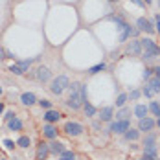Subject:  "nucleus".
Returning a JSON list of instances; mask_svg holds the SVG:
<instances>
[{"instance_id":"f257e3e1","label":"nucleus","mask_w":160,"mask_h":160,"mask_svg":"<svg viewBox=\"0 0 160 160\" xmlns=\"http://www.w3.org/2000/svg\"><path fill=\"white\" fill-rule=\"evenodd\" d=\"M140 42H142V50H144V53H142V59L144 61L149 63V61H153L155 57L160 55V46L153 39H142Z\"/></svg>"},{"instance_id":"f03ea898","label":"nucleus","mask_w":160,"mask_h":160,"mask_svg":"<svg viewBox=\"0 0 160 160\" xmlns=\"http://www.w3.org/2000/svg\"><path fill=\"white\" fill-rule=\"evenodd\" d=\"M68 87H70V79H68L66 76H57L55 79L50 83V90H52L55 96H61L64 90H68Z\"/></svg>"},{"instance_id":"7ed1b4c3","label":"nucleus","mask_w":160,"mask_h":160,"mask_svg":"<svg viewBox=\"0 0 160 160\" xmlns=\"http://www.w3.org/2000/svg\"><path fill=\"white\" fill-rule=\"evenodd\" d=\"M129 129H131V123H129V120H116V122H112L109 131L114 132V134H125Z\"/></svg>"},{"instance_id":"20e7f679","label":"nucleus","mask_w":160,"mask_h":160,"mask_svg":"<svg viewBox=\"0 0 160 160\" xmlns=\"http://www.w3.org/2000/svg\"><path fill=\"white\" fill-rule=\"evenodd\" d=\"M83 131H85L83 125L78 123V122H66V123H64V132H66L68 136H79Z\"/></svg>"},{"instance_id":"39448f33","label":"nucleus","mask_w":160,"mask_h":160,"mask_svg":"<svg viewBox=\"0 0 160 160\" xmlns=\"http://www.w3.org/2000/svg\"><path fill=\"white\" fill-rule=\"evenodd\" d=\"M35 79L37 81H41V83H46V81L52 79V72H50V68L48 66H39L37 70H35Z\"/></svg>"},{"instance_id":"423d86ee","label":"nucleus","mask_w":160,"mask_h":160,"mask_svg":"<svg viewBox=\"0 0 160 160\" xmlns=\"http://www.w3.org/2000/svg\"><path fill=\"white\" fill-rule=\"evenodd\" d=\"M125 53L127 55H140L142 53V42L138 39H132L131 42H127V46H125Z\"/></svg>"},{"instance_id":"0eeeda50","label":"nucleus","mask_w":160,"mask_h":160,"mask_svg":"<svg viewBox=\"0 0 160 160\" xmlns=\"http://www.w3.org/2000/svg\"><path fill=\"white\" fill-rule=\"evenodd\" d=\"M155 125H157V122H155L153 118L145 116V118H142V120L138 122V131H144V132H151Z\"/></svg>"},{"instance_id":"6e6552de","label":"nucleus","mask_w":160,"mask_h":160,"mask_svg":"<svg viewBox=\"0 0 160 160\" xmlns=\"http://www.w3.org/2000/svg\"><path fill=\"white\" fill-rule=\"evenodd\" d=\"M136 28L140 30V32H145V33H153L155 32V28H153V24L145 18V17H140L138 20H136Z\"/></svg>"},{"instance_id":"1a4fd4ad","label":"nucleus","mask_w":160,"mask_h":160,"mask_svg":"<svg viewBox=\"0 0 160 160\" xmlns=\"http://www.w3.org/2000/svg\"><path fill=\"white\" fill-rule=\"evenodd\" d=\"M20 103H22V105H26V107H32V105L39 103V101H37V98H35L33 92H24V94L20 96Z\"/></svg>"},{"instance_id":"9d476101","label":"nucleus","mask_w":160,"mask_h":160,"mask_svg":"<svg viewBox=\"0 0 160 160\" xmlns=\"http://www.w3.org/2000/svg\"><path fill=\"white\" fill-rule=\"evenodd\" d=\"M50 155V145L48 144H39L37 147V160H46V157Z\"/></svg>"},{"instance_id":"9b49d317","label":"nucleus","mask_w":160,"mask_h":160,"mask_svg":"<svg viewBox=\"0 0 160 160\" xmlns=\"http://www.w3.org/2000/svg\"><path fill=\"white\" fill-rule=\"evenodd\" d=\"M147 112H149V107H147V105H144V103H138V105L134 107V116H136L138 120L145 118V116H147Z\"/></svg>"},{"instance_id":"f8f14e48","label":"nucleus","mask_w":160,"mask_h":160,"mask_svg":"<svg viewBox=\"0 0 160 160\" xmlns=\"http://www.w3.org/2000/svg\"><path fill=\"white\" fill-rule=\"evenodd\" d=\"M42 132H44V136L50 138V140H55V138H57V129L53 127L52 123H46V125L42 127Z\"/></svg>"},{"instance_id":"ddd939ff","label":"nucleus","mask_w":160,"mask_h":160,"mask_svg":"<svg viewBox=\"0 0 160 160\" xmlns=\"http://www.w3.org/2000/svg\"><path fill=\"white\" fill-rule=\"evenodd\" d=\"M48 145H50V153L59 155V157H61L64 151H66V149L63 147V144H61V142H57V140H53V142H52V144H48Z\"/></svg>"},{"instance_id":"4468645a","label":"nucleus","mask_w":160,"mask_h":160,"mask_svg":"<svg viewBox=\"0 0 160 160\" xmlns=\"http://www.w3.org/2000/svg\"><path fill=\"white\" fill-rule=\"evenodd\" d=\"M59 118H61V114H59L57 111H52V109H50V111H46V114H44V120H46V123H55Z\"/></svg>"},{"instance_id":"2eb2a0df","label":"nucleus","mask_w":160,"mask_h":160,"mask_svg":"<svg viewBox=\"0 0 160 160\" xmlns=\"http://www.w3.org/2000/svg\"><path fill=\"white\" fill-rule=\"evenodd\" d=\"M99 120H101V122H111L112 120V107H105V109H101Z\"/></svg>"},{"instance_id":"dca6fc26","label":"nucleus","mask_w":160,"mask_h":160,"mask_svg":"<svg viewBox=\"0 0 160 160\" xmlns=\"http://www.w3.org/2000/svg\"><path fill=\"white\" fill-rule=\"evenodd\" d=\"M8 129H9V131H20V129H22V122L15 116L13 120H9V122H8Z\"/></svg>"},{"instance_id":"f3484780","label":"nucleus","mask_w":160,"mask_h":160,"mask_svg":"<svg viewBox=\"0 0 160 160\" xmlns=\"http://www.w3.org/2000/svg\"><path fill=\"white\" fill-rule=\"evenodd\" d=\"M147 85H149V88H151L155 94H158V92H160V79H158V78L149 79V81H147Z\"/></svg>"},{"instance_id":"a211bd4d","label":"nucleus","mask_w":160,"mask_h":160,"mask_svg":"<svg viewBox=\"0 0 160 160\" xmlns=\"http://www.w3.org/2000/svg\"><path fill=\"white\" fill-rule=\"evenodd\" d=\"M138 136H140V131H136V129H129L125 132V140H131V142L138 140Z\"/></svg>"},{"instance_id":"6ab92c4d","label":"nucleus","mask_w":160,"mask_h":160,"mask_svg":"<svg viewBox=\"0 0 160 160\" xmlns=\"http://www.w3.org/2000/svg\"><path fill=\"white\" fill-rule=\"evenodd\" d=\"M144 153L147 157H153V158H157V145H144Z\"/></svg>"},{"instance_id":"aec40b11","label":"nucleus","mask_w":160,"mask_h":160,"mask_svg":"<svg viewBox=\"0 0 160 160\" xmlns=\"http://www.w3.org/2000/svg\"><path fill=\"white\" fill-rule=\"evenodd\" d=\"M83 111H85V114H87V116H96V107H94V105H90L88 101L83 105Z\"/></svg>"},{"instance_id":"412c9836","label":"nucleus","mask_w":160,"mask_h":160,"mask_svg":"<svg viewBox=\"0 0 160 160\" xmlns=\"http://www.w3.org/2000/svg\"><path fill=\"white\" fill-rule=\"evenodd\" d=\"M30 144H32V142H30V138H28V136H20V138L17 140V145H18V147H22V149H28Z\"/></svg>"},{"instance_id":"4be33fe9","label":"nucleus","mask_w":160,"mask_h":160,"mask_svg":"<svg viewBox=\"0 0 160 160\" xmlns=\"http://www.w3.org/2000/svg\"><path fill=\"white\" fill-rule=\"evenodd\" d=\"M149 111L153 112L155 116H158V118H160V103H158V101H151V105H149Z\"/></svg>"},{"instance_id":"5701e85b","label":"nucleus","mask_w":160,"mask_h":160,"mask_svg":"<svg viewBox=\"0 0 160 160\" xmlns=\"http://www.w3.org/2000/svg\"><path fill=\"white\" fill-rule=\"evenodd\" d=\"M105 68H107V64H105V63H99V64H96V66H92V68L88 70V74H92V76H94V74H98V72H103Z\"/></svg>"},{"instance_id":"b1692460","label":"nucleus","mask_w":160,"mask_h":160,"mask_svg":"<svg viewBox=\"0 0 160 160\" xmlns=\"http://www.w3.org/2000/svg\"><path fill=\"white\" fill-rule=\"evenodd\" d=\"M9 72H13L15 76H24V74H26V72H24V70L18 66V63H17V64H11V66H9Z\"/></svg>"},{"instance_id":"393cba45","label":"nucleus","mask_w":160,"mask_h":160,"mask_svg":"<svg viewBox=\"0 0 160 160\" xmlns=\"http://www.w3.org/2000/svg\"><path fill=\"white\" fill-rule=\"evenodd\" d=\"M129 114H131V109H122L120 112H116V120H127Z\"/></svg>"},{"instance_id":"a878e982","label":"nucleus","mask_w":160,"mask_h":160,"mask_svg":"<svg viewBox=\"0 0 160 160\" xmlns=\"http://www.w3.org/2000/svg\"><path fill=\"white\" fill-rule=\"evenodd\" d=\"M127 99H129V96H127V94H120V96L116 98V107H123Z\"/></svg>"},{"instance_id":"bb28decb","label":"nucleus","mask_w":160,"mask_h":160,"mask_svg":"<svg viewBox=\"0 0 160 160\" xmlns=\"http://www.w3.org/2000/svg\"><path fill=\"white\" fill-rule=\"evenodd\" d=\"M59 160H76V155L72 151H64L63 155L59 157Z\"/></svg>"},{"instance_id":"cd10ccee","label":"nucleus","mask_w":160,"mask_h":160,"mask_svg":"<svg viewBox=\"0 0 160 160\" xmlns=\"http://www.w3.org/2000/svg\"><path fill=\"white\" fill-rule=\"evenodd\" d=\"M33 61H35V59H28V61H20V63H18V66H20V68H22L24 72H28V68H30V64H32Z\"/></svg>"},{"instance_id":"c85d7f7f","label":"nucleus","mask_w":160,"mask_h":160,"mask_svg":"<svg viewBox=\"0 0 160 160\" xmlns=\"http://www.w3.org/2000/svg\"><path fill=\"white\" fill-rule=\"evenodd\" d=\"M155 140H157V138H155V134H147V136H145V140H144V145H153V144H155Z\"/></svg>"},{"instance_id":"c756f323","label":"nucleus","mask_w":160,"mask_h":160,"mask_svg":"<svg viewBox=\"0 0 160 160\" xmlns=\"http://www.w3.org/2000/svg\"><path fill=\"white\" fill-rule=\"evenodd\" d=\"M142 94H144L145 98H153V96H155V92H153V90L149 88V85H145V87H144V90H142Z\"/></svg>"},{"instance_id":"7c9ffc66","label":"nucleus","mask_w":160,"mask_h":160,"mask_svg":"<svg viewBox=\"0 0 160 160\" xmlns=\"http://www.w3.org/2000/svg\"><path fill=\"white\" fill-rule=\"evenodd\" d=\"M39 105H41L42 109H46V111L52 109V101H48V99H41V101H39Z\"/></svg>"},{"instance_id":"2f4dec72","label":"nucleus","mask_w":160,"mask_h":160,"mask_svg":"<svg viewBox=\"0 0 160 160\" xmlns=\"http://www.w3.org/2000/svg\"><path fill=\"white\" fill-rule=\"evenodd\" d=\"M4 145H6V149H8V151H13V149H15V142H11V140H4Z\"/></svg>"},{"instance_id":"473e14b6","label":"nucleus","mask_w":160,"mask_h":160,"mask_svg":"<svg viewBox=\"0 0 160 160\" xmlns=\"http://www.w3.org/2000/svg\"><path fill=\"white\" fill-rule=\"evenodd\" d=\"M151 72H153V70H151V68H145L144 70V74H142V78H144V79H151Z\"/></svg>"},{"instance_id":"72a5a7b5","label":"nucleus","mask_w":160,"mask_h":160,"mask_svg":"<svg viewBox=\"0 0 160 160\" xmlns=\"http://www.w3.org/2000/svg\"><path fill=\"white\" fill-rule=\"evenodd\" d=\"M138 98H140V90H132V92L129 94V99H132V101L138 99Z\"/></svg>"},{"instance_id":"f704fd0d","label":"nucleus","mask_w":160,"mask_h":160,"mask_svg":"<svg viewBox=\"0 0 160 160\" xmlns=\"http://www.w3.org/2000/svg\"><path fill=\"white\" fill-rule=\"evenodd\" d=\"M155 28H157V32L160 33V15L155 17Z\"/></svg>"},{"instance_id":"c9c22d12","label":"nucleus","mask_w":160,"mask_h":160,"mask_svg":"<svg viewBox=\"0 0 160 160\" xmlns=\"http://www.w3.org/2000/svg\"><path fill=\"white\" fill-rule=\"evenodd\" d=\"M6 55H8V53H6V52H4V48L0 46V59H6Z\"/></svg>"},{"instance_id":"e433bc0d","label":"nucleus","mask_w":160,"mask_h":160,"mask_svg":"<svg viewBox=\"0 0 160 160\" xmlns=\"http://www.w3.org/2000/svg\"><path fill=\"white\" fill-rule=\"evenodd\" d=\"M131 2H134V4H136V6H140V8L144 6V0H131Z\"/></svg>"},{"instance_id":"4c0bfd02","label":"nucleus","mask_w":160,"mask_h":160,"mask_svg":"<svg viewBox=\"0 0 160 160\" xmlns=\"http://www.w3.org/2000/svg\"><path fill=\"white\" fill-rule=\"evenodd\" d=\"M153 72H155V76H157V78H158V79H160V66H157V68H155Z\"/></svg>"},{"instance_id":"58836bf2","label":"nucleus","mask_w":160,"mask_h":160,"mask_svg":"<svg viewBox=\"0 0 160 160\" xmlns=\"http://www.w3.org/2000/svg\"><path fill=\"white\" fill-rule=\"evenodd\" d=\"M2 111H4V103H0V114H2Z\"/></svg>"},{"instance_id":"ea45409f","label":"nucleus","mask_w":160,"mask_h":160,"mask_svg":"<svg viewBox=\"0 0 160 160\" xmlns=\"http://www.w3.org/2000/svg\"><path fill=\"white\" fill-rule=\"evenodd\" d=\"M151 2H153V0H144V4H147V6H149V4H151Z\"/></svg>"},{"instance_id":"a19ab883","label":"nucleus","mask_w":160,"mask_h":160,"mask_svg":"<svg viewBox=\"0 0 160 160\" xmlns=\"http://www.w3.org/2000/svg\"><path fill=\"white\" fill-rule=\"evenodd\" d=\"M157 125H158V127H160V118H158V120H157Z\"/></svg>"},{"instance_id":"79ce46f5","label":"nucleus","mask_w":160,"mask_h":160,"mask_svg":"<svg viewBox=\"0 0 160 160\" xmlns=\"http://www.w3.org/2000/svg\"><path fill=\"white\" fill-rule=\"evenodd\" d=\"M0 94H2V87H0Z\"/></svg>"},{"instance_id":"37998d69","label":"nucleus","mask_w":160,"mask_h":160,"mask_svg":"<svg viewBox=\"0 0 160 160\" xmlns=\"http://www.w3.org/2000/svg\"><path fill=\"white\" fill-rule=\"evenodd\" d=\"M109 2H116V0H109Z\"/></svg>"},{"instance_id":"c03bdc74","label":"nucleus","mask_w":160,"mask_h":160,"mask_svg":"<svg viewBox=\"0 0 160 160\" xmlns=\"http://www.w3.org/2000/svg\"><path fill=\"white\" fill-rule=\"evenodd\" d=\"M138 160H144V158H138Z\"/></svg>"}]
</instances>
